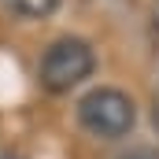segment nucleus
<instances>
[{"label": "nucleus", "instance_id": "nucleus-1", "mask_svg": "<svg viewBox=\"0 0 159 159\" xmlns=\"http://www.w3.org/2000/svg\"><path fill=\"white\" fill-rule=\"evenodd\" d=\"M78 122L93 137L119 141V137H126L137 126V104L129 100V93L111 89V85H100V89L85 93L78 100Z\"/></svg>", "mask_w": 159, "mask_h": 159}, {"label": "nucleus", "instance_id": "nucleus-2", "mask_svg": "<svg viewBox=\"0 0 159 159\" xmlns=\"http://www.w3.org/2000/svg\"><path fill=\"white\" fill-rule=\"evenodd\" d=\"M96 67V56H93V44L81 37H59L48 44V52L41 56V67H37V81L48 89V93H70L74 85L93 74Z\"/></svg>", "mask_w": 159, "mask_h": 159}, {"label": "nucleus", "instance_id": "nucleus-3", "mask_svg": "<svg viewBox=\"0 0 159 159\" xmlns=\"http://www.w3.org/2000/svg\"><path fill=\"white\" fill-rule=\"evenodd\" d=\"M0 4L19 19H48L59 7V0H0Z\"/></svg>", "mask_w": 159, "mask_h": 159}, {"label": "nucleus", "instance_id": "nucleus-4", "mask_svg": "<svg viewBox=\"0 0 159 159\" xmlns=\"http://www.w3.org/2000/svg\"><path fill=\"white\" fill-rule=\"evenodd\" d=\"M115 159H159V148H152V144H133V148L119 152Z\"/></svg>", "mask_w": 159, "mask_h": 159}, {"label": "nucleus", "instance_id": "nucleus-5", "mask_svg": "<svg viewBox=\"0 0 159 159\" xmlns=\"http://www.w3.org/2000/svg\"><path fill=\"white\" fill-rule=\"evenodd\" d=\"M0 159H11V156H0Z\"/></svg>", "mask_w": 159, "mask_h": 159}]
</instances>
